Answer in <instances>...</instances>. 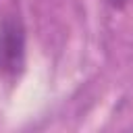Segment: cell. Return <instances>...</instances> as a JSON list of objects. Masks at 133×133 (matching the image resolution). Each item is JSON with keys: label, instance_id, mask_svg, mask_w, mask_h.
<instances>
[{"label": "cell", "instance_id": "obj_1", "mask_svg": "<svg viewBox=\"0 0 133 133\" xmlns=\"http://www.w3.org/2000/svg\"><path fill=\"white\" fill-rule=\"evenodd\" d=\"M25 66V27L19 17L0 21V77L17 79Z\"/></svg>", "mask_w": 133, "mask_h": 133}, {"label": "cell", "instance_id": "obj_2", "mask_svg": "<svg viewBox=\"0 0 133 133\" xmlns=\"http://www.w3.org/2000/svg\"><path fill=\"white\" fill-rule=\"evenodd\" d=\"M108 2H110L112 6H123V4L127 2V0H108Z\"/></svg>", "mask_w": 133, "mask_h": 133}]
</instances>
